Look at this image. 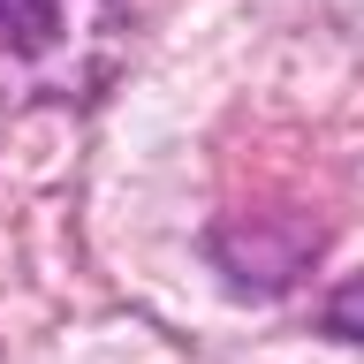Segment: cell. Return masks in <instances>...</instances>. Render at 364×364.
Listing matches in <instances>:
<instances>
[{"instance_id": "6da1fadb", "label": "cell", "mask_w": 364, "mask_h": 364, "mask_svg": "<svg viewBox=\"0 0 364 364\" xmlns=\"http://www.w3.org/2000/svg\"><path fill=\"white\" fill-rule=\"evenodd\" d=\"M91 8H99V0H0V61L53 53Z\"/></svg>"}]
</instances>
